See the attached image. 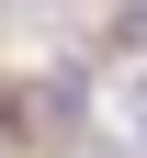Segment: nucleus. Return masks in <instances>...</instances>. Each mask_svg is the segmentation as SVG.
<instances>
[{
  "mask_svg": "<svg viewBox=\"0 0 147 158\" xmlns=\"http://www.w3.org/2000/svg\"><path fill=\"white\" fill-rule=\"evenodd\" d=\"M79 158H124V135H91V147H79Z\"/></svg>",
  "mask_w": 147,
  "mask_h": 158,
  "instance_id": "4",
  "label": "nucleus"
},
{
  "mask_svg": "<svg viewBox=\"0 0 147 158\" xmlns=\"http://www.w3.org/2000/svg\"><path fill=\"white\" fill-rule=\"evenodd\" d=\"M113 124H124V158H147V68L113 79Z\"/></svg>",
  "mask_w": 147,
  "mask_h": 158,
  "instance_id": "2",
  "label": "nucleus"
},
{
  "mask_svg": "<svg viewBox=\"0 0 147 158\" xmlns=\"http://www.w3.org/2000/svg\"><path fill=\"white\" fill-rule=\"evenodd\" d=\"M113 34H124V45H147V0H136V11H124V23H113Z\"/></svg>",
  "mask_w": 147,
  "mask_h": 158,
  "instance_id": "3",
  "label": "nucleus"
},
{
  "mask_svg": "<svg viewBox=\"0 0 147 158\" xmlns=\"http://www.w3.org/2000/svg\"><path fill=\"white\" fill-rule=\"evenodd\" d=\"M23 113H34V124H45V135H68L79 113H91V68H45V79H34V90H23Z\"/></svg>",
  "mask_w": 147,
  "mask_h": 158,
  "instance_id": "1",
  "label": "nucleus"
}]
</instances>
